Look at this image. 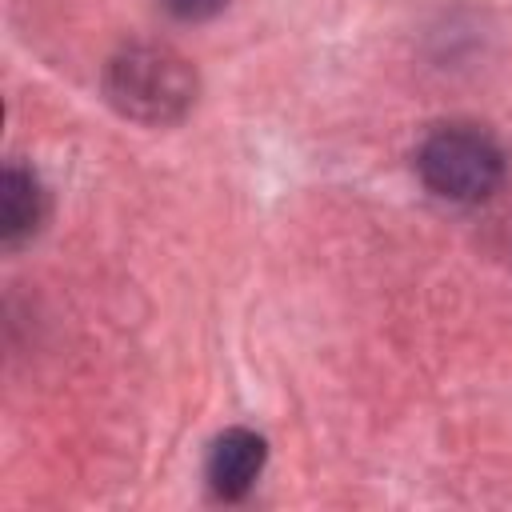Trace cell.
Masks as SVG:
<instances>
[{
	"instance_id": "3",
	"label": "cell",
	"mask_w": 512,
	"mask_h": 512,
	"mask_svg": "<svg viewBox=\"0 0 512 512\" xmlns=\"http://www.w3.org/2000/svg\"><path fill=\"white\" fill-rule=\"evenodd\" d=\"M264 436L248 432V428H228L224 436H216L212 452H208V488L220 500H240L252 492L260 468H264Z\"/></svg>"
},
{
	"instance_id": "2",
	"label": "cell",
	"mask_w": 512,
	"mask_h": 512,
	"mask_svg": "<svg viewBox=\"0 0 512 512\" xmlns=\"http://www.w3.org/2000/svg\"><path fill=\"white\" fill-rule=\"evenodd\" d=\"M108 96L120 112L164 124L192 104V72L168 48H128L108 68Z\"/></svg>"
},
{
	"instance_id": "4",
	"label": "cell",
	"mask_w": 512,
	"mask_h": 512,
	"mask_svg": "<svg viewBox=\"0 0 512 512\" xmlns=\"http://www.w3.org/2000/svg\"><path fill=\"white\" fill-rule=\"evenodd\" d=\"M44 220V188L40 180L20 168V164H8L4 168V192H0V236L8 248L24 244Z\"/></svg>"
},
{
	"instance_id": "1",
	"label": "cell",
	"mask_w": 512,
	"mask_h": 512,
	"mask_svg": "<svg viewBox=\"0 0 512 512\" xmlns=\"http://www.w3.org/2000/svg\"><path fill=\"white\" fill-rule=\"evenodd\" d=\"M416 172L440 200L480 204L504 180V152L480 124H440L420 140Z\"/></svg>"
},
{
	"instance_id": "5",
	"label": "cell",
	"mask_w": 512,
	"mask_h": 512,
	"mask_svg": "<svg viewBox=\"0 0 512 512\" xmlns=\"http://www.w3.org/2000/svg\"><path fill=\"white\" fill-rule=\"evenodd\" d=\"M164 4H168V12L180 16V20H204V16L220 12L228 0H164Z\"/></svg>"
}]
</instances>
